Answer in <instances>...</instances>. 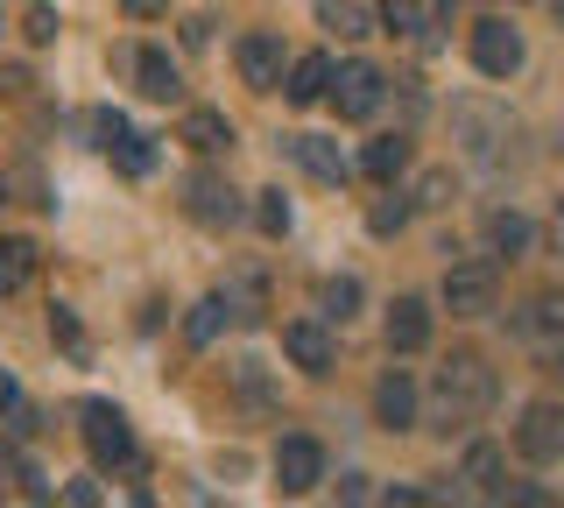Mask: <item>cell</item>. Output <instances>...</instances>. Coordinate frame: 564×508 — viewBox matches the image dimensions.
I'll return each instance as SVG.
<instances>
[{
    "label": "cell",
    "instance_id": "obj_1",
    "mask_svg": "<svg viewBox=\"0 0 564 508\" xmlns=\"http://www.w3.org/2000/svg\"><path fill=\"white\" fill-rule=\"evenodd\" d=\"M494 367L480 354H452L445 367H437V431H466V424H480V417L494 410Z\"/></svg>",
    "mask_w": 564,
    "mask_h": 508
},
{
    "label": "cell",
    "instance_id": "obj_2",
    "mask_svg": "<svg viewBox=\"0 0 564 508\" xmlns=\"http://www.w3.org/2000/svg\"><path fill=\"white\" fill-rule=\"evenodd\" d=\"M78 431H85V452H93V466H134V431H128V417L113 410V402H85L78 410Z\"/></svg>",
    "mask_w": 564,
    "mask_h": 508
},
{
    "label": "cell",
    "instance_id": "obj_3",
    "mask_svg": "<svg viewBox=\"0 0 564 508\" xmlns=\"http://www.w3.org/2000/svg\"><path fill=\"white\" fill-rule=\"evenodd\" d=\"M494 296H501L494 261H452L445 269V311H458V318H487Z\"/></svg>",
    "mask_w": 564,
    "mask_h": 508
},
{
    "label": "cell",
    "instance_id": "obj_4",
    "mask_svg": "<svg viewBox=\"0 0 564 508\" xmlns=\"http://www.w3.org/2000/svg\"><path fill=\"white\" fill-rule=\"evenodd\" d=\"M516 452L536 466H557L564 460V402H529L522 424H516Z\"/></svg>",
    "mask_w": 564,
    "mask_h": 508
},
{
    "label": "cell",
    "instance_id": "obj_5",
    "mask_svg": "<svg viewBox=\"0 0 564 508\" xmlns=\"http://www.w3.org/2000/svg\"><path fill=\"white\" fill-rule=\"evenodd\" d=\"M388 99V78L375 72V64H339V78H332V107H339V120H375Z\"/></svg>",
    "mask_w": 564,
    "mask_h": 508
},
{
    "label": "cell",
    "instance_id": "obj_6",
    "mask_svg": "<svg viewBox=\"0 0 564 508\" xmlns=\"http://www.w3.org/2000/svg\"><path fill=\"white\" fill-rule=\"evenodd\" d=\"M473 64H480L487 78H516V72H522V36L501 22V14L473 22Z\"/></svg>",
    "mask_w": 564,
    "mask_h": 508
},
{
    "label": "cell",
    "instance_id": "obj_7",
    "mask_svg": "<svg viewBox=\"0 0 564 508\" xmlns=\"http://www.w3.org/2000/svg\"><path fill=\"white\" fill-rule=\"evenodd\" d=\"M325 480V445L317 437H282L275 445V487L282 495H311Z\"/></svg>",
    "mask_w": 564,
    "mask_h": 508
},
{
    "label": "cell",
    "instance_id": "obj_8",
    "mask_svg": "<svg viewBox=\"0 0 564 508\" xmlns=\"http://www.w3.org/2000/svg\"><path fill=\"white\" fill-rule=\"evenodd\" d=\"M184 213L198 219V226H234V219H240V198L226 191V177L191 170V177H184Z\"/></svg>",
    "mask_w": 564,
    "mask_h": 508
},
{
    "label": "cell",
    "instance_id": "obj_9",
    "mask_svg": "<svg viewBox=\"0 0 564 508\" xmlns=\"http://www.w3.org/2000/svg\"><path fill=\"white\" fill-rule=\"evenodd\" d=\"M282 354L304 367V375H332V332L317 318H290L282 325Z\"/></svg>",
    "mask_w": 564,
    "mask_h": 508
},
{
    "label": "cell",
    "instance_id": "obj_10",
    "mask_svg": "<svg viewBox=\"0 0 564 508\" xmlns=\"http://www.w3.org/2000/svg\"><path fill=\"white\" fill-rule=\"evenodd\" d=\"M332 78H339V64H332L325 50H311V57L290 64V78H282V99H290V107H317V99L332 93Z\"/></svg>",
    "mask_w": 564,
    "mask_h": 508
},
{
    "label": "cell",
    "instance_id": "obj_11",
    "mask_svg": "<svg viewBox=\"0 0 564 508\" xmlns=\"http://www.w3.org/2000/svg\"><path fill=\"white\" fill-rule=\"evenodd\" d=\"M431 346V304L423 296H395L388 311V354H423Z\"/></svg>",
    "mask_w": 564,
    "mask_h": 508
},
{
    "label": "cell",
    "instance_id": "obj_12",
    "mask_svg": "<svg viewBox=\"0 0 564 508\" xmlns=\"http://www.w3.org/2000/svg\"><path fill=\"white\" fill-rule=\"evenodd\" d=\"M234 57H240V78L254 85V93H275V85H282V43L275 36H261V29H254V36H240Z\"/></svg>",
    "mask_w": 564,
    "mask_h": 508
},
{
    "label": "cell",
    "instance_id": "obj_13",
    "mask_svg": "<svg viewBox=\"0 0 564 508\" xmlns=\"http://www.w3.org/2000/svg\"><path fill=\"white\" fill-rule=\"evenodd\" d=\"M282 149H290V155H296V163L311 170L317 184H346V177H352V163L339 155V142H325V134H290Z\"/></svg>",
    "mask_w": 564,
    "mask_h": 508
},
{
    "label": "cell",
    "instance_id": "obj_14",
    "mask_svg": "<svg viewBox=\"0 0 564 508\" xmlns=\"http://www.w3.org/2000/svg\"><path fill=\"white\" fill-rule=\"evenodd\" d=\"M452 120H458V142H466L473 155H494V142H508V114L480 107V99H466V107H452Z\"/></svg>",
    "mask_w": 564,
    "mask_h": 508
},
{
    "label": "cell",
    "instance_id": "obj_15",
    "mask_svg": "<svg viewBox=\"0 0 564 508\" xmlns=\"http://www.w3.org/2000/svg\"><path fill=\"white\" fill-rule=\"evenodd\" d=\"M375 410H381V424H388V431H410V424H416V381L402 375V367H388V375H381Z\"/></svg>",
    "mask_w": 564,
    "mask_h": 508
},
{
    "label": "cell",
    "instance_id": "obj_16",
    "mask_svg": "<svg viewBox=\"0 0 564 508\" xmlns=\"http://www.w3.org/2000/svg\"><path fill=\"white\" fill-rule=\"evenodd\" d=\"M176 142H191L198 155H219V149H234V120H226L219 107H191L184 128H176Z\"/></svg>",
    "mask_w": 564,
    "mask_h": 508
},
{
    "label": "cell",
    "instance_id": "obj_17",
    "mask_svg": "<svg viewBox=\"0 0 564 508\" xmlns=\"http://www.w3.org/2000/svg\"><path fill=\"white\" fill-rule=\"evenodd\" d=\"M134 78H141V99H184V78H176V64H170V50H141L134 57Z\"/></svg>",
    "mask_w": 564,
    "mask_h": 508
},
{
    "label": "cell",
    "instance_id": "obj_18",
    "mask_svg": "<svg viewBox=\"0 0 564 508\" xmlns=\"http://www.w3.org/2000/svg\"><path fill=\"white\" fill-rule=\"evenodd\" d=\"M516 339H564V296H529L516 311Z\"/></svg>",
    "mask_w": 564,
    "mask_h": 508
},
{
    "label": "cell",
    "instance_id": "obj_19",
    "mask_svg": "<svg viewBox=\"0 0 564 508\" xmlns=\"http://www.w3.org/2000/svg\"><path fill=\"white\" fill-rule=\"evenodd\" d=\"M360 170H367V177H375V184H395L402 170H410V142H402V134H381V142H367Z\"/></svg>",
    "mask_w": 564,
    "mask_h": 508
},
{
    "label": "cell",
    "instance_id": "obj_20",
    "mask_svg": "<svg viewBox=\"0 0 564 508\" xmlns=\"http://www.w3.org/2000/svg\"><path fill=\"white\" fill-rule=\"evenodd\" d=\"M226 311H234V296H198V304H191V318H184V339L191 346H212L226 332Z\"/></svg>",
    "mask_w": 564,
    "mask_h": 508
},
{
    "label": "cell",
    "instance_id": "obj_21",
    "mask_svg": "<svg viewBox=\"0 0 564 508\" xmlns=\"http://www.w3.org/2000/svg\"><path fill=\"white\" fill-rule=\"evenodd\" d=\"M35 275V248L29 240H0V296H14Z\"/></svg>",
    "mask_w": 564,
    "mask_h": 508
},
{
    "label": "cell",
    "instance_id": "obj_22",
    "mask_svg": "<svg viewBox=\"0 0 564 508\" xmlns=\"http://www.w3.org/2000/svg\"><path fill=\"white\" fill-rule=\"evenodd\" d=\"M381 22L395 36H431V0H381Z\"/></svg>",
    "mask_w": 564,
    "mask_h": 508
},
{
    "label": "cell",
    "instance_id": "obj_23",
    "mask_svg": "<svg viewBox=\"0 0 564 508\" xmlns=\"http://www.w3.org/2000/svg\"><path fill=\"white\" fill-rule=\"evenodd\" d=\"M410 205L416 198H402V191H388V198H375V205H367V234H402V226H410Z\"/></svg>",
    "mask_w": 564,
    "mask_h": 508
},
{
    "label": "cell",
    "instance_id": "obj_24",
    "mask_svg": "<svg viewBox=\"0 0 564 508\" xmlns=\"http://www.w3.org/2000/svg\"><path fill=\"white\" fill-rule=\"evenodd\" d=\"M466 480L480 487V495L501 501V487H508V480H501V452H494V445H473V452H466Z\"/></svg>",
    "mask_w": 564,
    "mask_h": 508
},
{
    "label": "cell",
    "instance_id": "obj_25",
    "mask_svg": "<svg viewBox=\"0 0 564 508\" xmlns=\"http://www.w3.org/2000/svg\"><path fill=\"white\" fill-rule=\"evenodd\" d=\"M317 22L339 29V36H367V8L360 0H317Z\"/></svg>",
    "mask_w": 564,
    "mask_h": 508
},
{
    "label": "cell",
    "instance_id": "obj_26",
    "mask_svg": "<svg viewBox=\"0 0 564 508\" xmlns=\"http://www.w3.org/2000/svg\"><path fill=\"white\" fill-rule=\"evenodd\" d=\"M487 240H494L501 255H522V248H529V219H522V213H487Z\"/></svg>",
    "mask_w": 564,
    "mask_h": 508
},
{
    "label": "cell",
    "instance_id": "obj_27",
    "mask_svg": "<svg viewBox=\"0 0 564 508\" xmlns=\"http://www.w3.org/2000/svg\"><path fill=\"white\" fill-rule=\"evenodd\" d=\"M317 304H325V318H352V311H360V283H352V275H332V283L317 290Z\"/></svg>",
    "mask_w": 564,
    "mask_h": 508
},
{
    "label": "cell",
    "instance_id": "obj_28",
    "mask_svg": "<svg viewBox=\"0 0 564 508\" xmlns=\"http://www.w3.org/2000/svg\"><path fill=\"white\" fill-rule=\"evenodd\" d=\"M254 226H261V234H290V198H282V191H261V198H254Z\"/></svg>",
    "mask_w": 564,
    "mask_h": 508
},
{
    "label": "cell",
    "instance_id": "obj_29",
    "mask_svg": "<svg viewBox=\"0 0 564 508\" xmlns=\"http://www.w3.org/2000/svg\"><path fill=\"white\" fill-rule=\"evenodd\" d=\"M57 29H64V22H57V8H50V0H35V8L22 14V36H29V43H57Z\"/></svg>",
    "mask_w": 564,
    "mask_h": 508
},
{
    "label": "cell",
    "instance_id": "obj_30",
    "mask_svg": "<svg viewBox=\"0 0 564 508\" xmlns=\"http://www.w3.org/2000/svg\"><path fill=\"white\" fill-rule=\"evenodd\" d=\"M50 332H57L70 354H85V332H78V318H70V304H50Z\"/></svg>",
    "mask_w": 564,
    "mask_h": 508
},
{
    "label": "cell",
    "instance_id": "obj_31",
    "mask_svg": "<svg viewBox=\"0 0 564 508\" xmlns=\"http://www.w3.org/2000/svg\"><path fill=\"white\" fill-rule=\"evenodd\" d=\"M416 205H452V177H445V170H431V177L416 184Z\"/></svg>",
    "mask_w": 564,
    "mask_h": 508
},
{
    "label": "cell",
    "instance_id": "obj_32",
    "mask_svg": "<svg viewBox=\"0 0 564 508\" xmlns=\"http://www.w3.org/2000/svg\"><path fill=\"white\" fill-rule=\"evenodd\" d=\"M64 501H70V508H93V501H99V487H93V480H70V487H64Z\"/></svg>",
    "mask_w": 564,
    "mask_h": 508
},
{
    "label": "cell",
    "instance_id": "obj_33",
    "mask_svg": "<svg viewBox=\"0 0 564 508\" xmlns=\"http://www.w3.org/2000/svg\"><path fill=\"white\" fill-rule=\"evenodd\" d=\"M128 14L134 22H155V14H170V0H128Z\"/></svg>",
    "mask_w": 564,
    "mask_h": 508
},
{
    "label": "cell",
    "instance_id": "obj_34",
    "mask_svg": "<svg viewBox=\"0 0 564 508\" xmlns=\"http://www.w3.org/2000/svg\"><path fill=\"white\" fill-rule=\"evenodd\" d=\"M184 43H191V50H205V43H212V22H205V14H198V22H184Z\"/></svg>",
    "mask_w": 564,
    "mask_h": 508
},
{
    "label": "cell",
    "instance_id": "obj_35",
    "mask_svg": "<svg viewBox=\"0 0 564 508\" xmlns=\"http://www.w3.org/2000/svg\"><path fill=\"white\" fill-rule=\"evenodd\" d=\"M14 402H22V389H14V375L0 367V410H14Z\"/></svg>",
    "mask_w": 564,
    "mask_h": 508
},
{
    "label": "cell",
    "instance_id": "obj_36",
    "mask_svg": "<svg viewBox=\"0 0 564 508\" xmlns=\"http://www.w3.org/2000/svg\"><path fill=\"white\" fill-rule=\"evenodd\" d=\"M551 375H557V381H564V339H557V354H551Z\"/></svg>",
    "mask_w": 564,
    "mask_h": 508
},
{
    "label": "cell",
    "instance_id": "obj_37",
    "mask_svg": "<svg viewBox=\"0 0 564 508\" xmlns=\"http://www.w3.org/2000/svg\"><path fill=\"white\" fill-rule=\"evenodd\" d=\"M557 22H564V0H557Z\"/></svg>",
    "mask_w": 564,
    "mask_h": 508
},
{
    "label": "cell",
    "instance_id": "obj_38",
    "mask_svg": "<svg viewBox=\"0 0 564 508\" xmlns=\"http://www.w3.org/2000/svg\"><path fill=\"white\" fill-rule=\"evenodd\" d=\"M437 8H452V0H437Z\"/></svg>",
    "mask_w": 564,
    "mask_h": 508
},
{
    "label": "cell",
    "instance_id": "obj_39",
    "mask_svg": "<svg viewBox=\"0 0 564 508\" xmlns=\"http://www.w3.org/2000/svg\"><path fill=\"white\" fill-rule=\"evenodd\" d=\"M0 198H8V191H0Z\"/></svg>",
    "mask_w": 564,
    "mask_h": 508
}]
</instances>
